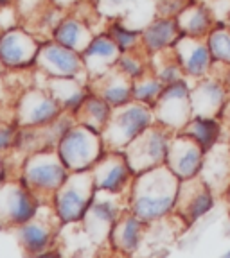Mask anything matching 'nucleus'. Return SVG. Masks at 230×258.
Masks as SVG:
<instances>
[{
	"instance_id": "1",
	"label": "nucleus",
	"mask_w": 230,
	"mask_h": 258,
	"mask_svg": "<svg viewBox=\"0 0 230 258\" xmlns=\"http://www.w3.org/2000/svg\"><path fill=\"white\" fill-rule=\"evenodd\" d=\"M180 179L164 163L135 174L128 192V210L144 222H155L174 214Z\"/></svg>"
},
{
	"instance_id": "2",
	"label": "nucleus",
	"mask_w": 230,
	"mask_h": 258,
	"mask_svg": "<svg viewBox=\"0 0 230 258\" xmlns=\"http://www.w3.org/2000/svg\"><path fill=\"white\" fill-rule=\"evenodd\" d=\"M70 170L56 149H41L29 153L20 165L18 179L43 201H51L58 188L69 177Z\"/></svg>"
},
{
	"instance_id": "3",
	"label": "nucleus",
	"mask_w": 230,
	"mask_h": 258,
	"mask_svg": "<svg viewBox=\"0 0 230 258\" xmlns=\"http://www.w3.org/2000/svg\"><path fill=\"white\" fill-rule=\"evenodd\" d=\"M96 183L90 170L70 172L65 183L54 192L51 205L63 226L79 224L96 198Z\"/></svg>"
},
{
	"instance_id": "4",
	"label": "nucleus",
	"mask_w": 230,
	"mask_h": 258,
	"mask_svg": "<svg viewBox=\"0 0 230 258\" xmlns=\"http://www.w3.org/2000/svg\"><path fill=\"white\" fill-rule=\"evenodd\" d=\"M56 151L70 172H81L96 165L106 153V145L101 133L76 122L60 137Z\"/></svg>"
},
{
	"instance_id": "5",
	"label": "nucleus",
	"mask_w": 230,
	"mask_h": 258,
	"mask_svg": "<svg viewBox=\"0 0 230 258\" xmlns=\"http://www.w3.org/2000/svg\"><path fill=\"white\" fill-rule=\"evenodd\" d=\"M157 124L151 106L129 101L128 104L113 108L112 117L103 131V140L108 151H124L139 135Z\"/></svg>"
},
{
	"instance_id": "6",
	"label": "nucleus",
	"mask_w": 230,
	"mask_h": 258,
	"mask_svg": "<svg viewBox=\"0 0 230 258\" xmlns=\"http://www.w3.org/2000/svg\"><path fill=\"white\" fill-rule=\"evenodd\" d=\"M128 210V196L108 192H96L88 212L79 222L88 240L97 246H105L110 240L113 226L117 219Z\"/></svg>"
},
{
	"instance_id": "7",
	"label": "nucleus",
	"mask_w": 230,
	"mask_h": 258,
	"mask_svg": "<svg viewBox=\"0 0 230 258\" xmlns=\"http://www.w3.org/2000/svg\"><path fill=\"white\" fill-rule=\"evenodd\" d=\"M47 201L25 186L18 177H9L0 186V228L13 230L31 221ZM51 203V201H49Z\"/></svg>"
},
{
	"instance_id": "8",
	"label": "nucleus",
	"mask_w": 230,
	"mask_h": 258,
	"mask_svg": "<svg viewBox=\"0 0 230 258\" xmlns=\"http://www.w3.org/2000/svg\"><path fill=\"white\" fill-rule=\"evenodd\" d=\"M174 133L160 124H153L142 135H139L131 144L126 147L124 153L133 174L155 169L166 163L167 151H169L171 138Z\"/></svg>"
},
{
	"instance_id": "9",
	"label": "nucleus",
	"mask_w": 230,
	"mask_h": 258,
	"mask_svg": "<svg viewBox=\"0 0 230 258\" xmlns=\"http://www.w3.org/2000/svg\"><path fill=\"white\" fill-rule=\"evenodd\" d=\"M63 108L45 86L24 88L16 99L15 124L18 127H43L63 115Z\"/></svg>"
},
{
	"instance_id": "10",
	"label": "nucleus",
	"mask_w": 230,
	"mask_h": 258,
	"mask_svg": "<svg viewBox=\"0 0 230 258\" xmlns=\"http://www.w3.org/2000/svg\"><path fill=\"white\" fill-rule=\"evenodd\" d=\"M43 210L45 203L31 221L13 228L16 240L24 249V253L29 254V256H40V254L51 253V249L56 246L60 228L63 226L54 214L53 205H49L47 214H43Z\"/></svg>"
},
{
	"instance_id": "11",
	"label": "nucleus",
	"mask_w": 230,
	"mask_h": 258,
	"mask_svg": "<svg viewBox=\"0 0 230 258\" xmlns=\"http://www.w3.org/2000/svg\"><path fill=\"white\" fill-rule=\"evenodd\" d=\"M191 88L193 83L189 79L176 81L166 85L164 92L158 97L157 104L153 106L157 124L169 129L171 133H180L183 125L193 117L191 108Z\"/></svg>"
},
{
	"instance_id": "12",
	"label": "nucleus",
	"mask_w": 230,
	"mask_h": 258,
	"mask_svg": "<svg viewBox=\"0 0 230 258\" xmlns=\"http://www.w3.org/2000/svg\"><path fill=\"white\" fill-rule=\"evenodd\" d=\"M41 41L38 34L24 25L0 32V63L13 72L34 69Z\"/></svg>"
},
{
	"instance_id": "13",
	"label": "nucleus",
	"mask_w": 230,
	"mask_h": 258,
	"mask_svg": "<svg viewBox=\"0 0 230 258\" xmlns=\"http://www.w3.org/2000/svg\"><path fill=\"white\" fill-rule=\"evenodd\" d=\"M34 69L45 77H70V79L88 81L83 56L51 38L41 41Z\"/></svg>"
},
{
	"instance_id": "14",
	"label": "nucleus",
	"mask_w": 230,
	"mask_h": 258,
	"mask_svg": "<svg viewBox=\"0 0 230 258\" xmlns=\"http://www.w3.org/2000/svg\"><path fill=\"white\" fill-rule=\"evenodd\" d=\"M216 206V194L202 177H191L180 181L174 214L186 226L202 221Z\"/></svg>"
},
{
	"instance_id": "15",
	"label": "nucleus",
	"mask_w": 230,
	"mask_h": 258,
	"mask_svg": "<svg viewBox=\"0 0 230 258\" xmlns=\"http://www.w3.org/2000/svg\"><path fill=\"white\" fill-rule=\"evenodd\" d=\"M96 183V190L108 194H121L128 196L129 186L133 181V170L129 167L122 151H108L96 161L90 169Z\"/></svg>"
},
{
	"instance_id": "16",
	"label": "nucleus",
	"mask_w": 230,
	"mask_h": 258,
	"mask_svg": "<svg viewBox=\"0 0 230 258\" xmlns=\"http://www.w3.org/2000/svg\"><path fill=\"white\" fill-rule=\"evenodd\" d=\"M230 102V90L221 81L218 74L198 79L193 83L191 88V108L193 115L200 117H219Z\"/></svg>"
},
{
	"instance_id": "17",
	"label": "nucleus",
	"mask_w": 230,
	"mask_h": 258,
	"mask_svg": "<svg viewBox=\"0 0 230 258\" xmlns=\"http://www.w3.org/2000/svg\"><path fill=\"white\" fill-rule=\"evenodd\" d=\"M205 154V151L193 138L183 133H174L166 156V165L180 181H183L200 176Z\"/></svg>"
},
{
	"instance_id": "18",
	"label": "nucleus",
	"mask_w": 230,
	"mask_h": 258,
	"mask_svg": "<svg viewBox=\"0 0 230 258\" xmlns=\"http://www.w3.org/2000/svg\"><path fill=\"white\" fill-rule=\"evenodd\" d=\"M173 54L176 61L182 64L183 74L189 81H198L210 76L216 67V61L210 54L205 38L180 36L174 43Z\"/></svg>"
},
{
	"instance_id": "19",
	"label": "nucleus",
	"mask_w": 230,
	"mask_h": 258,
	"mask_svg": "<svg viewBox=\"0 0 230 258\" xmlns=\"http://www.w3.org/2000/svg\"><path fill=\"white\" fill-rule=\"evenodd\" d=\"M122 50L117 47V43L110 38V34L106 31L97 32L92 38L88 47L81 52L83 56V63H85L86 76L90 79L103 76L108 70L115 69L119 57H121Z\"/></svg>"
},
{
	"instance_id": "20",
	"label": "nucleus",
	"mask_w": 230,
	"mask_h": 258,
	"mask_svg": "<svg viewBox=\"0 0 230 258\" xmlns=\"http://www.w3.org/2000/svg\"><path fill=\"white\" fill-rule=\"evenodd\" d=\"M146 228H148V222H144L141 217L126 210L113 226L108 246L113 249V253L119 254L137 253L139 247L144 244Z\"/></svg>"
},
{
	"instance_id": "21",
	"label": "nucleus",
	"mask_w": 230,
	"mask_h": 258,
	"mask_svg": "<svg viewBox=\"0 0 230 258\" xmlns=\"http://www.w3.org/2000/svg\"><path fill=\"white\" fill-rule=\"evenodd\" d=\"M182 36L176 18L169 16H155L150 24L142 29L141 48L148 56L171 50Z\"/></svg>"
},
{
	"instance_id": "22",
	"label": "nucleus",
	"mask_w": 230,
	"mask_h": 258,
	"mask_svg": "<svg viewBox=\"0 0 230 258\" xmlns=\"http://www.w3.org/2000/svg\"><path fill=\"white\" fill-rule=\"evenodd\" d=\"M88 85L90 90L103 97L112 108H119L133 101V81L117 69H112L96 79H90Z\"/></svg>"
},
{
	"instance_id": "23",
	"label": "nucleus",
	"mask_w": 230,
	"mask_h": 258,
	"mask_svg": "<svg viewBox=\"0 0 230 258\" xmlns=\"http://www.w3.org/2000/svg\"><path fill=\"white\" fill-rule=\"evenodd\" d=\"M200 177L216 196H225L230 188V151L228 144H218L205 154Z\"/></svg>"
},
{
	"instance_id": "24",
	"label": "nucleus",
	"mask_w": 230,
	"mask_h": 258,
	"mask_svg": "<svg viewBox=\"0 0 230 258\" xmlns=\"http://www.w3.org/2000/svg\"><path fill=\"white\" fill-rule=\"evenodd\" d=\"M45 88L53 93L63 111L70 115H74L81 108V104L92 92L88 81L70 79V77H45Z\"/></svg>"
},
{
	"instance_id": "25",
	"label": "nucleus",
	"mask_w": 230,
	"mask_h": 258,
	"mask_svg": "<svg viewBox=\"0 0 230 258\" xmlns=\"http://www.w3.org/2000/svg\"><path fill=\"white\" fill-rule=\"evenodd\" d=\"M94 36H96L94 25H90L88 22L79 18V16L74 15V13H69V15H65L60 20V24L54 27L51 40L58 41V43L63 45V47H69L81 54L90 45Z\"/></svg>"
},
{
	"instance_id": "26",
	"label": "nucleus",
	"mask_w": 230,
	"mask_h": 258,
	"mask_svg": "<svg viewBox=\"0 0 230 258\" xmlns=\"http://www.w3.org/2000/svg\"><path fill=\"white\" fill-rule=\"evenodd\" d=\"M176 22L183 36L193 38H207V34L218 24L205 0H191L176 16Z\"/></svg>"
},
{
	"instance_id": "27",
	"label": "nucleus",
	"mask_w": 230,
	"mask_h": 258,
	"mask_svg": "<svg viewBox=\"0 0 230 258\" xmlns=\"http://www.w3.org/2000/svg\"><path fill=\"white\" fill-rule=\"evenodd\" d=\"M223 127H225V122L219 117H200V115H193L191 120L183 125V129L180 133L193 138L205 153H209L212 147L221 144Z\"/></svg>"
},
{
	"instance_id": "28",
	"label": "nucleus",
	"mask_w": 230,
	"mask_h": 258,
	"mask_svg": "<svg viewBox=\"0 0 230 258\" xmlns=\"http://www.w3.org/2000/svg\"><path fill=\"white\" fill-rule=\"evenodd\" d=\"M113 108L108 104V102L99 97L97 93L90 92V95L86 97V101L81 104V108L74 113L76 117V122L86 125V127L94 129L97 133H103L108 124L110 117H112Z\"/></svg>"
},
{
	"instance_id": "29",
	"label": "nucleus",
	"mask_w": 230,
	"mask_h": 258,
	"mask_svg": "<svg viewBox=\"0 0 230 258\" xmlns=\"http://www.w3.org/2000/svg\"><path fill=\"white\" fill-rule=\"evenodd\" d=\"M106 32L117 43V47L121 48L122 52H129V50H139L141 48L142 29L126 25V22L122 20L121 16L110 18V22L106 24Z\"/></svg>"
},
{
	"instance_id": "30",
	"label": "nucleus",
	"mask_w": 230,
	"mask_h": 258,
	"mask_svg": "<svg viewBox=\"0 0 230 258\" xmlns=\"http://www.w3.org/2000/svg\"><path fill=\"white\" fill-rule=\"evenodd\" d=\"M150 63H151V70L157 74L158 79L164 85H171V83L186 79L182 64L178 63L176 57H174L173 48L171 50H164V52H158L157 56H150Z\"/></svg>"
},
{
	"instance_id": "31",
	"label": "nucleus",
	"mask_w": 230,
	"mask_h": 258,
	"mask_svg": "<svg viewBox=\"0 0 230 258\" xmlns=\"http://www.w3.org/2000/svg\"><path fill=\"white\" fill-rule=\"evenodd\" d=\"M164 88L166 85L158 79L157 74L153 70H148L144 76L133 79V101L153 108Z\"/></svg>"
},
{
	"instance_id": "32",
	"label": "nucleus",
	"mask_w": 230,
	"mask_h": 258,
	"mask_svg": "<svg viewBox=\"0 0 230 258\" xmlns=\"http://www.w3.org/2000/svg\"><path fill=\"white\" fill-rule=\"evenodd\" d=\"M210 54L218 64H230V25L218 22L205 38Z\"/></svg>"
},
{
	"instance_id": "33",
	"label": "nucleus",
	"mask_w": 230,
	"mask_h": 258,
	"mask_svg": "<svg viewBox=\"0 0 230 258\" xmlns=\"http://www.w3.org/2000/svg\"><path fill=\"white\" fill-rule=\"evenodd\" d=\"M115 69L133 81V79H137V77L144 76L148 70H151L150 56H148L142 48H139V50H129V52H122L117 64H115Z\"/></svg>"
},
{
	"instance_id": "34",
	"label": "nucleus",
	"mask_w": 230,
	"mask_h": 258,
	"mask_svg": "<svg viewBox=\"0 0 230 258\" xmlns=\"http://www.w3.org/2000/svg\"><path fill=\"white\" fill-rule=\"evenodd\" d=\"M18 138V125L15 122L0 120V156L9 154L16 145Z\"/></svg>"
},
{
	"instance_id": "35",
	"label": "nucleus",
	"mask_w": 230,
	"mask_h": 258,
	"mask_svg": "<svg viewBox=\"0 0 230 258\" xmlns=\"http://www.w3.org/2000/svg\"><path fill=\"white\" fill-rule=\"evenodd\" d=\"M20 25H22V18L18 15V9H16L15 4L0 6V32L20 27Z\"/></svg>"
},
{
	"instance_id": "36",
	"label": "nucleus",
	"mask_w": 230,
	"mask_h": 258,
	"mask_svg": "<svg viewBox=\"0 0 230 258\" xmlns=\"http://www.w3.org/2000/svg\"><path fill=\"white\" fill-rule=\"evenodd\" d=\"M191 0H157V16H169L176 18L183 8L189 4Z\"/></svg>"
},
{
	"instance_id": "37",
	"label": "nucleus",
	"mask_w": 230,
	"mask_h": 258,
	"mask_svg": "<svg viewBox=\"0 0 230 258\" xmlns=\"http://www.w3.org/2000/svg\"><path fill=\"white\" fill-rule=\"evenodd\" d=\"M49 2L53 6H56V8L63 9V11H72L81 0H49Z\"/></svg>"
},
{
	"instance_id": "38",
	"label": "nucleus",
	"mask_w": 230,
	"mask_h": 258,
	"mask_svg": "<svg viewBox=\"0 0 230 258\" xmlns=\"http://www.w3.org/2000/svg\"><path fill=\"white\" fill-rule=\"evenodd\" d=\"M103 2H105L110 11H121V9L126 8L131 0H103Z\"/></svg>"
},
{
	"instance_id": "39",
	"label": "nucleus",
	"mask_w": 230,
	"mask_h": 258,
	"mask_svg": "<svg viewBox=\"0 0 230 258\" xmlns=\"http://www.w3.org/2000/svg\"><path fill=\"white\" fill-rule=\"evenodd\" d=\"M223 69H225V72L223 74H218L219 77H221V81L226 85V88L230 90V64H221ZM216 74V72H214Z\"/></svg>"
},
{
	"instance_id": "40",
	"label": "nucleus",
	"mask_w": 230,
	"mask_h": 258,
	"mask_svg": "<svg viewBox=\"0 0 230 258\" xmlns=\"http://www.w3.org/2000/svg\"><path fill=\"white\" fill-rule=\"evenodd\" d=\"M8 4H15V0H0V6H8Z\"/></svg>"
},
{
	"instance_id": "41",
	"label": "nucleus",
	"mask_w": 230,
	"mask_h": 258,
	"mask_svg": "<svg viewBox=\"0 0 230 258\" xmlns=\"http://www.w3.org/2000/svg\"><path fill=\"white\" fill-rule=\"evenodd\" d=\"M225 198H226V203H228V208H230V188L226 190V194H225Z\"/></svg>"
},
{
	"instance_id": "42",
	"label": "nucleus",
	"mask_w": 230,
	"mask_h": 258,
	"mask_svg": "<svg viewBox=\"0 0 230 258\" xmlns=\"http://www.w3.org/2000/svg\"><path fill=\"white\" fill-rule=\"evenodd\" d=\"M4 72H8V70H6V69H4V64L0 63V74H4Z\"/></svg>"
},
{
	"instance_id": "43",
	"label": "nucleus",
	"mask_w": 230,
	"mask_h": 258,
	"mask_svg": "<svg viewBox=\"0 0 230 258\" xmlns=\"http://www.w3.org/2000/svg\"><path fill=\"white\" fill-rule=\"evenodd\" d=\"M223 256H225V258H230V249H228V251H226V253H225V254H223Z\"/></svg>"
},
{
	"instance_id": "44",
	"label": "nucleus",
	"mask_w": 230,
	"mask_h": 258,
	"mask_svg": "<svg viewBox=\"0 0 230 258\" xmlns=\"http://www.w3.org/2000/svg\"><path fill=\"white\" fill-rule=\"evenodd\" d=\"M226 230H228V231H226V235L230 237V221H228V228H226Z\"/></svg>"
},
{
	"instance_id": "45",
	"label": "nucleus",
	"mask_w": 230,
	"mask_h": 258,
	"mask_svg": "<svg viewBox=\"0 0 230 258\" xmlns=\"http://www.w3.org/2000/svg\"><path fill=\"white\" fill-rule=\"evenodd\" d=\"M226 144H228V151H230V137H228V140H226Z\"/></svg>"
},
{
	"instance_id": "46",
	"label": "nucleus",
	"mask_w": 230,
	"mask_h": 258,
	"mask_svg": "<svg viewBox=\"0 0 230 258\" xmlns=\"http://www.w3.org/2000/svg\"><path fill=\"white\" fill-rule=\"evenodd\" d=\"M228 108H230V102H228ZM228 120H230V118H226V120H225V122H228Z\"/></svg>"
},
{
	"instance_id": "47",
	"label": "nucleus",
	"mask_w": 230,
	"mask_h": 258,
	"mask_svg": "<svg viewBox=\"0 0 230 258\" xmlns=\"http://www.w3.org/2000/svg\"><path fill=\"white\" fill-rule=\"evenodd\" d=\"M226 24H228V25H230V18H228V20H226Z\"/></svg>"
}]
</instances>
